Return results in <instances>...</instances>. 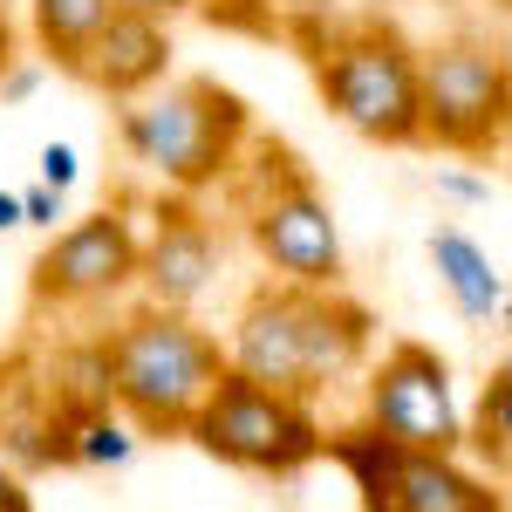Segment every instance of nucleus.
Returning <instances> with one entry per match:
<instances>
[{"instance_id":"obj_1","label":"nucleus","mask_w":512,"mask_h":512,"mask_svg":"<svg viewBox=\"0 0 512 512\" xmlns=\"http://www.w3.org/2000/svg\"><path fill=\"white\" fill-rule=\"evenodd\" d=\"M376 355V315L349 287H294L260 280L226 328V369L274 383L301 403H328L342 383H362Z\"/></svg>"},{"instance_id":"obj_2","label":"nucleus","mask_w":512,"mask_h":512,"mask_svg":"<svg viewBox=\"0 0 512 512\" xmlns=\"http://www.w3.org/2000/svg\"><path fill=\"white\" fill-rule=\"evenodd\" d=\"M253 137L260 130H253L246 96L212 76H164L151 96L117 103L123 164H137L144 178H158L164 192H185V198L219 192Z\"/></svg>"},{"instance_id":"obj_3","label":"nucleus","mask_w":512,"mask_h":512,"mask_svg":"<svg viewBox=\"0 0 512 512\" xmlns=\"http://www.w3.org/2000/svg\"><path fill=\"white\" fill-rule=\"evenodd\" d=\"M233 205L239 233L253 246V260L267 267V280H294V287H342L349 253L335 233V212L321 198L315 171L274 137H253L246 158L233 164V178L219 185Z\"/></svg>"},{"instance_id":"obj_4","label":"nucleus","mask_w":512,"mask_h":512,"mask_svg":"<svg viewBox=\"0 0 512 512\" xmlns=\"http://www.w3.org/2000/svg\"><path fill=\"white\" fill-rule=\"evenodd\" d=\"M110 403L137 424V437H185L226 376V342L178 308H123L110 328Z\"/></svg>"},{"instance_id":"obj_5","label":"nucleus","mask_w":512,"mask_h":512,"mask_svg":"<svg viewBox=\"0 0 512 512\" xmlns=\"http://www.w3.org/2000/svg\"><path fill=\"white\" fill-rule=\"evenodd\" d=\"M315 89L328 117H342L355 137L410 151L424 144V48L396 21H328V35L308 48Z\"/></svg>"},{"instance_id":"obj_6","label":"nucleus","mask_w":512,"mask_h":512,"mask_svg":"<svg viewBox=\"0 0 512 512\" xmlns=\"http://www.w3.org/2000/svg\"><path fill=\"white\" fill-rule=\"evenodd\" d=\"M185 437L205 458L253 478H294L328 458V424H321L315 403L274 390V383H253L239 369H226L212 383V396H205V410L192 417Z\"/></svg>"},{"instance_id":"obj_7","label":"nucleus","mask_w":512,"mask_h":512,"mask_svg":"<svg viewBox=\"0 0 512 512\" xmlns=\"http://www.w3.org/2000/svg\"><path fill=\"white\" fill-rule=\"evenodd\" d=\"M328 458L349 472L362 512H506V492L465 451H410L376 437L362 417L328 431Z\"/></svg>"},{"instance_id":"obj_8","label":"nucleus","mask_w":512,"mask_h":512,"mask_svg":"<svg viewBox=\"0 0 512 512\" xmlns=\"http://www.w3.org/2000/svg\"><path fill=\"white\" fill-rule=\"evenodd\" d=\"M424 144L444 158H499L512 144V48L451 35L424 48Z\"/></svg>"},{"instance_id":"obj_9","label":"nucleus","mask_w":512,"mask_h":512,"mask_svg":"<svg viewBox=\"0 0 512 512\" xmlns=\"http://www.w3.org/2000/svg\"><path fill=\"white\" fill-rule=\"evenodd\" d=\"M144 267V226L130 205H96L69 226H55L48 246L28 267V301L35 315H89V308H117L137 294Z\"/></svg>"},{"instance_id":"obj_10","label":"nucleus","mask_w":512,"mask_h":512,"mask_svg":"<svg viewBox=\"0 0 512 512\" xmlns=\"http://www.w3.org/2000/svg\"><path fill=\"white\" fill-rule=\"evenodd\" d=\"M362 424L410 451H465V403L431 342H390L362 369Z\"/></svg>"},{"instance_id":"obj_11","label":"nucleus","mask_w":512,"mask_h":512,"mask_svg":"<svg viewBox=\"0 0 512 512\" xmlns=\"http://www.w3.org/2000/svg\"><path fill=\"white\" fill-rule=\"evenodd\" d=\"M226 267V226L205 212V198L158 192L144 212V267H137V301L192 315L212 294V280Z\"/></svg>"},{"instance_id":"obj_12","label":"nucleus","mask_w":512,"mask_h":512,"mask_svg":"<svg viewBox=\"0 0 512 512\" xmlns=\"http://www.w3.org/2000/svg\"><path fill=\"white\" fill-rule=\"evenodd\" d=\"M171 21L158 14H137V7H117L96 41L82 48L76 76L96 89V96H110V103H137V96H151L164 76H171Z\"/></svg>"},{"instance_id":"obj_13","label":"nucleus","mask_w":512,"mask_h":512,"mask_svg":"<svg viewBox=\"0 0 512 512\" xmlns=\"http://www.w3.org/2000/svg\"><path fill=\"white\" fill-rule=\"evenodd\" d=\"M431 274H437V287L451 294V308L472 321V328H492V321L506 315V274H499V260L478 246L465 226H437L431 233Z\"/></svg>"},{"instance_id":"obj_14","label":"nucleus","mask_w":512,"mask_h":512,"mask_svg":"<svg viewBox=\"0 0 512 512\" xmlns=\"http://www.w3.org/2000/svg\"><path fill=\"white\" fill-rule=\"evenodd\" d=\"M110 14H117V0H28V35H35L48 69H69L76 76L82 48L96 41V28Z\"/></svg>"},{"instance_id":"obj_15","label":"nucleus","mask_w":512,"mask_h":512,"mask_svg":"<svg viewBox=\"0 0 512 512\" xmlns=\"http://www.w3.org/2000/svg\"><path fill=\"white\" fill-rule=\"evenodd\" d=\"M465 451L485 472H512V355L492 362V376L478 383V403L465 417Z\"/></svg>"},{"instance_id":"obj_16","label":"nucleus","mask_w":512,"mask_h":512,"mask_svg":"<svg viewBox=\"0 0 512 512\" xmlns=\"http://www.w3.org/2000/svg\"><path fill=\"white\" fill-rule=\"evenodd\" d=\"M76 178H82V151L69 144V137H48V144H41V185L69 192Z\"/></svg>"},{"instance_id":"obj_17","label":"nucleus","mask_w":512,"mask_h":512,"mask_svg":"<svg viewBox=\"0 0 512 512\" xmlns=\"http://www.w3.org/2000/svg\"><path fill=\"white\" fill-rule=\"evenodd\" d=\"M55 219H69V192H55V185H28V192H21V226L55 233Z\"/></svg>"},{"instance_id":"obj_18","label":"nucleus","mask_w":512,"mask_h":512,"mask_svg":"<svg viewBox=\"0 0 512 512\" xmlns=\"http://www.w3.org/2000/svg\"><path fill=\"white\" fill-rule=\"evenodd\" d=\"M437 192L451 198V205H485V198H492V185H485L478 171H458V164H451V171H437Z\"/></svg>"},{"instance_id":"obj_19","label":"nucleus","mask_w":512,"mask_h":512,"mask_svg":"<svg viewBox=\"0 0 512 512\" xmlns=\"http://www.w3.org/2000/svg\"><path fill=\"white\" fill-rule=\"evenodd\" d=\"M41 69H48V62H28V55H21V62H14V69H7V76H0V103H28V96H35V82H41Z\"/></svg>"},{"instance_id":"obj_20","label":"nucleus","mask_w":512,"mask_h":512,"mask_svg":"<svg viewBox=\"0 0 512 512\" xmlns=\"http://www.w3.org/2000/svg\"><path fill=\"white\" fill-rule=\"evenodd\" d=\"M0 512H35V492H28V478L14 472L7 458H0Z\"/></svg>"},{"instance_id":"obj_21","label":"nucleus","mask_w":512,"mask_h":512,"mask_svg":"<svg viewBox=\"0 0 512 512\" xmlns=\"http://www.w3.org/2000/svg\"><path fill=\"white\" fill-rule=\"evenodd\" d=\"M21 62V21H14V7L0 0V76Z\"/></svg>"},{"instance_id":"obj_22","label":"nucleus","mask_w":512,"mask_h":512,"mask_svg":"<svg viewBox=\"0 0 512 512\" xmlns=\"http://www.w3.org/2000/svg\"><path fill=\"white\" fill-rule=\"evenodd\" d=\"M117 7H137V14H158V21H178V14H192L198 0H117Z\"/></svg>"},{"instance_id":"obj_23","label":"nucleus","mask_w":512,"mask_h":512,"mask_svg":"<svg viewBox=\"0 0 512 512\" xmlns=\"http://www.w3.org/2000/svg\"><path fill=\"white\" fill-rule=\"evenodd\" d=\"M21 226V192H0V233H14Z\"/></svg>"},{"instance_id":"obj_24","label":"nucleus","mask_w":512,"mask_h":512,"mask_svg":"<svg viewBox=\"0 0 512 512\" xmlns=\"http://www.w3.org/2000/svg\"><path fill=\"white\" fill-rule=\"evenodd\" d=\"M198 7H212V14H239V7H267V0H198Z\"/></svg>"},{"instance_id":"obj_25","label":"nucleus","mask_w":512,"mask_h":512,"mask_svg":"<svg viewBox=\"0 0 512 512\" xmlns=\"http://www.w3.org/2000/svg\"><path fill=\"white\" fill-rule=\"evenodd\" d=\"M499 321H506V335H512V301H506V315H499Z\"/></svg>"},{"instance_id":"obj_26","label":"nucleus","mask_w":512,"mask_h":512,"mask_svg":"<svg viewBox=\"0 0 512 512\" xmlns=\"http://www.w3.org/2000/svg\"><path fill=\"white\" fill-rule=\"evenodd\" d=\"M499 7H506V14H512V0H499Z\"/></svg>"}]
</instances>
